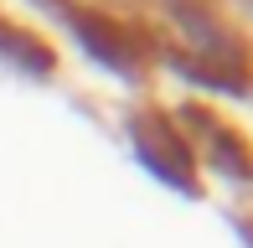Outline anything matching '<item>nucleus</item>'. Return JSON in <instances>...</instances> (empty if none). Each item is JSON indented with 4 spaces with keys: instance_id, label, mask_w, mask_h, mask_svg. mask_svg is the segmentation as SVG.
<instances>
[{
    "instance_id": "nucleus-1",
    "label": "nucleus",
    "mask_w": 253,
    "mask_h": 248,
    "mask_svg": "<svg viewBox=\"0 0 253 248\" xmlns=\"http://www.w3.org/2000/svg\"><path fill=\"white\" fill-rule=\"evenodd\" d=\"M129 134H134V150L145 155V165H150L160 181L191 191V176H186L191 161H186V140H181V129H170L160 114H134Z\"/></svg>"
}]
</instances>
